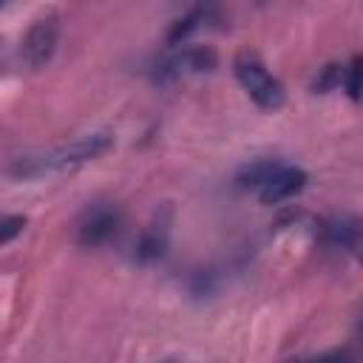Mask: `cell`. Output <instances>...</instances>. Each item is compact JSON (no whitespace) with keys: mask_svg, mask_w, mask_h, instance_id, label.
<instances>
[{"mask_svg":"<svg viewBox=\"0 0 363 363\" xmlns=\"http://www.w3.org/2000/svg\"><path fill=\"white\" fill-rule=\"evenodd\" d=\"M233 71L241 82V88L250 94V99L264 108V111H278L286 99L284 85L267 71V65L261 62V57L255 51H241L233 62Z\"/></svg>","mask_w":363,"mask_h":363,"instance_id":"6da1fadb","label":"cell"},{"mask_svg":"<svg viewBox=\"0 0 363 363\" xmlns=\"http://www.w3.org/2000/svg\"><path fill=\"white\" fill-rule=\"evenodd\" d=\"M218 65V54L210 45H190L179 57L162 65V77H179V74H207Z\"/></svg>","mask_w":363,"mask_h":363,"instance_id":"8992f818","label":"cell"},{"mask_svg":"<svg viewBox=\"0 0 363 363\" xmlns=\"http://www.w3.org/2000/svg\"><path fill=\"white\" fill-rule=\"evenodd\" d=\"M306 187V173L301 167H289V164H281L269 182L258 190V199L261 204H281L286 199H292L295 193H301Z\"/></svg>","mask_w":363,"mask_h":363,"instance_id":"5b68a950","label":"cell"},{"mask_svg":"<svg viewBox=\"0 0 363 363\" xmlns=\"http://www.w3.org/2000/svg\"><path fill=\"white\" fill-rule=\"evenodd\" d=\"M278 167H281V162H272V159H264V162L247 164V167L238 173V184H241V187H255V190H261Z\"/></svg>","mask_w":363,"mask_h":363,"instance_id":"9c48e42d","label":"cell"},{"mask_svg":"<svg viewBox=\"0 0 363 363\" xmlns=\"http://www.w3.org/2000/svg\"><path fill=\"white\" fill-rule=\"evenodd\" d=\"M167 238H170V210L164 207L162 213L153 216V221L147 224V230L142 233L139 244H136V258L142 264H150V261H159L167 250Z\"/></svg>","mask_w":363,"mask_h":363,"instance_id":"52a82bcc","label":"cell"},{"mask_svg":"<svg viewBox=\"0 0 363 363\" xmlns=\"http://www.w3.org/2000/svg\"><path fill=\"white\" fill-rule=\"evenodd\" d=\"M360 264H363V247H360Z\"/></svg>","mask_w":363,"mask_h":363,"instance_id":"7c38bea8","label":"cell"},{"mask_svg":"<svg viewBox=\"0 0 363 363\" xmlns=\"http://www.w3.org/2000/svg\"><path fill=\"white\" fill-rule=\"evenodd\" d=\"M323 241L329 247H337V250H354V247H360V241H363V218L349 216V213L329 218L323 224Z\"/></svg>","mask_w":363,"mask_h":363,"instance_id":"ba28073f","label":"cell"},{"mask_svg":"<svg viewBox=\"0 0 363 363\" xmlns=\"http://www.w3.org/2000/svg\"><path fill=\"white\" fill-rule=\"evenodd\" d=\"M111 145H113V136L105 133V130H99V133H88V136L74 139L71 145L60 147L51 156H43V162H45V170H51V167L65 170V167H74V164H82V162H91V159L102 156Z\"/></svg>","mask_w":363,"mask_h":363,"instance_id":"7a4b0ae2","label":"cell"},{"mask_svg":"<svg viewBox=\"0 0 363 363\" xmlns=\"http://www.w3.org/2000/svg\"><path fill=\"white\" fill-rule=\"evenodd\" d=\"M57 37H60V20H57V14L40 17V20L28 28V34L23 37V60H26V65L43 68V65L54 57Z\"/></svg>","mask_w":363,"mask_h":363,"instance_id":"277c9868","label":"cell"},{"mask_svg":"<svg viewBox=\"0 0 363 363\" xmlns=\"http://www.w3.org/2000/svg\"><path fill=\"white\" fill-rule=\"evenodd\" d=\"M119 224H122V216L116 207H108V204H94L85 210V216L79 218V227H77V241L82 247H102L108 244L116 233H119Z\"/></svg>","mask_w":363,"mask_h":363,"instance_id":"3957f363","label":"cell"},{"mask_svg":"<svg viewBox=\"0 0 363 363\" xmlns=\"http://www.w3.org/2000/svg\"><path fill=\"white\" fill-rule=\"evenodd\" d=\"M343 85H346V94L354 102L363 99V54H357L349 62V68H343Z\"/></svg>","mask_w":363,"mask_h":363,"instance_id":"30bf717a","label":"cell"},{"mask_svg":"<svg viewBox=\"0 0 363 363\" xmlns=\"http://www.w3.org/2000/svg\"><path fill=\"white\" fill-rule=\"evenodd\" d=\"M23 227H26V218H23V216H6L3 224H0V241H3V244H11L14 235L23 233Z\"/></svg>","mask_w":363,"mask_h":363,"instance_id":"8fae6325","label":"cell"}]
</instances>
